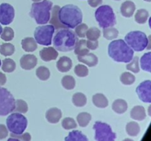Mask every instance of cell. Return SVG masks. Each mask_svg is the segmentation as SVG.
I'll use <instances>...</instances> for the list:
<instances>
[{
	"label": "cell",
	"instance_id": "cell-48",
	"mask_svg": "<svg viewBox=\"0 0 151 141\" xmlns=\"http://www.w3.org/2000/svg\"><path fill=\"white\" fill-rule=\"evenodd\" d=\"M6 82H7V78H6L5 74L2 72H0V87L5 85Z\"/></svg>",
	"mask_w": 151,
	"mask_h": 141
},
{
	"label": "cell",
	"instance_id": "cell-10",
	"mask_svg": "<svg viewBox=\"0 0 151 141\" xmlns=\"http://www.w3.org/2000/svg\"><path fill=\"white\" fill-rule=\"evenodd\" d=\"M15 101L11 93L6 88L0 87V116H6L13 112Z\"/></svg>",
	"mask_w": 151,
	"mask_h": 141
},
{
	"label": "cell",
	"instance_id": "cell-27",
	"mask_svg": "<svg viewBox=\"0 0 151 141\" xmlns=\"http://www.w3.org/2000/svg\"><path fill=\"white\" fill-rule=\"evenodd\" d=\"M125 130L127 134L129 136L136 137L139 134L140 132V126L138 123L134 121H131L128 123L125 126Z\"/></svg>",
	"mask_w": 151,
	"mask_h": 141
},
{
	"label": "cell",
	"instance_id": "cell-15",
	"mask_svg": "<svg viewBox=\"0 0 151 141\" xmlns=\"http://www.w3.org/2000/svg\"><path fill=\"white\" fill-rule=\"evenodd\" d=\"M62 117L61 110L57 107L49 109L46 113V119L50 123H57Z\"/></svg>",
	"mask_w": 151,
	"mask_h": 141
},
{
	"label": "cell",
	"instance_id": "cell-30",
	"mask_svg": "<svg viewBox=\"0 0 151 141\" xmlns=\"http://www.w3.org/2000/svg\"><path fill=\"white\" fill-rule=\"evenodd\" d=\"M149 17V13L145 9H140L137 10L135 14V21L139 24H143L147 21Z\"/></svg>",
	"mask_w": 151,
	"mask_h": 141
},
{
	"label": "cell",
	"instance_id": "cell-7",
	"mask_svg": "<svg viewBox=\"0 0 151 141\" xmlns=\"http://www.w3.org/2000/svg\"><path fill=\"white\" fill-rule=\"evenodd\" d=\"M27 119L22 113H12L6 119L7 128L11 133L21 135L27 127Z\"/></svg>",
	"mask_w": 151,
	"mask_h": 141
},
{
	"label": "cell",
	"instance_id": "cell-4",
	"mask_svg": "<svg viewBox=\"0 0 151 141\" xmlns=\"http://www.w3.org/2000/svg\"><path fill=\"white\" fill-rule=\"evenodd\" d=\"M52 2L49 0L35 2L32 4L29 16L35 19L38 24H45L48 23L50 19Z\"/></svg>",
	"mask_w": 151,
	"mask_h": 141
},
{
	"label": "cell",
	"instance_id": "cell-40",
	"mask_svg": "<svg viewBox=\"0 0 151 141\" xmlns=\"http://www.w3.org/2000/svg\"><path fill=\"white\" fill-rule=\"evenodd\" d=\"M0 36L4 41H10L14 38V31L11 27L6 26L2 29Z\"/></svg>",
	"mask_w": 151,
	"mask_h": 141
},
{
	"label": "cell",
	"instance_id": "cell-24",
	"mask_svg": "<svg viewBox=\"0 0 151 141\" xmlns=\"http://www.w3.org/2000/svg\"><path fill=\"white\" fill-rule=\"evenodd\" d=\"M66 141H88V137L84 135L81 131L74 130L69 134L66 137H65Z\"/></svg>",
	"mask_w": 151,
	"mask_h": 141
},
{
	"label": "cell",
	"instance_id": "cell-44",
	"mask_svg": "<svg viewBox=\"0 0 151 141\" xmlns=\"http://www.w3.org/2000/svg\"><path fill=\"white\" fill-rule=\"evenodd\" d=\"M88 29V26L86 24L81 23L75 27V34L77 36L80 37V38H85L86 33Z\"/></svg>",
	"mask_w": 151,
	"mask_h": 141
},
{
	"label": "cell",
	"instance_id": "cell-13",
	"mask_svg": "<svg viewBox=\"0 0 151 141\" xmlns=\"http://www.w3.org/2000/svg\"><path fill=\"white\" fill-rule=\"evenodd\" d=\"M37 57L33 54H24L20 59V66L24 70H32L37 65Z\"/></svg>",
	"mask_w": 151,
	"mask_h": 141
},
{
	"label": "cell",
	"instance_id": "cell-38",
	"mask_svg": "<svg viewBox=\"0 0 151 141\" xmlns=\"http://www.w3.org/2000/svg\"><path fill=\"white\" fill-rule=\"evenodd\" d=\"M100 30L97 27H91L88 29L86 33V36L90 41H97L100 37Z\"/></svg>",
	"mask_w": 151,
	"mask_h": 141
},
{
	"label": "cell",
	"instance_id": "cell-53",
	"mask_svg": "<svg viewBox=\"0 0 151 141\" xmlns=\"http://www.w3.org/2000/svg\"><path fill=\"white\" fill-rule=\"evenodd\" d=\"M0 66H1V60H0Z\"/></svg>",
	"mask_w": 151,
	"mask_h": 141
},
{
	"label": "cell",
	"instance_id": "cell-52",
	"mask_svg": "<svg viewBox=\"0 0 151 141\" xmlns=\"http://www.w3.org/2000/svg\"><path fill=\"white\" fill-rule=\"evenodd\" d=\"M144 1H148V2H150L151 0H144Z\"/></svg>",
	"mask_w": 151,
	"mask_h": 141
},
{
	"label": "cell",
	"instance_id": "cell-26",
	"mask_svg": "<svg viewBox=\"0 0 151 141\" xmlns=\"http://www.w3.org/2000/svg\"><path fill=\"white\" fill-rule=\"evenodd\" d=\"M74 50H75V54L78 56L85 55L89 52V49L87 48L86 41L83 39L78 41Z\"/></svg>",
	"mask_w": 151,
	"mask_h": 141
},
{
	"label": "cell",
	"instance_id": "cell-3",
	"mask_svg": "<svg viewBox=\"0 0 151 141\" xmlns=\"http://www.w3.org/2000/svg\"><path fill=\"white\" fill-rule=\"evenodd\" d=\"M58 19L66 28L74 29L82 23L83 13L78 6L66 4L59 10Z\"/></svg>",
	"mask_w": 151,
	"mask_h": 141
},
{
	"label": "cell",
	"instance_id": "cell-9",
	"mask_svg": "<svg viewBox=\"0 0 151 141\" xmlns=\"http://www.w3.org/2000/svg\"><path fill=\"white\" fill-rule=\"evenodd\" d=\"M55 27L52 24L43 25L35 28L34 32V39L37 43L42 46H50L52 43Z\"/></svg>",
	"mask_w": 151,
	"mask_h": 141
},
{
	"label": "cell",
	"instance_id": "cell-46",
	"mask_svg": "<svg viewBox=\"0 0 151 141\" xmlns=\"http://www.w3.org/2000/svg\"><path fill=\"white\" fill-rule=\"evenodd\" d=\"M86 46L87 48L89 50H95L98 48L99 43L97 41H90L88 40V41H86Z\"/></svg>",
	"mask_w": 151,
	"mask_h": 141
},
{
	"label": "cell",
	"instance_id": "cell-50",
	"mask_svg": "<svg viewBox=\"0 0 151 141\" xmlns=\"http://www.w3.org/2000/svg\"><path fill=\"white\" fill-rule=\"evenodd\" d=\"M2 27H1V24H0V35H1V32H2Z\"/></svg>",
	"mask_w": 151,
	"mask_h": 141
},
{
	"label": "cell",
	"instance_id": "cell-22",
	"mask_svg": "<svg viewBox=\"0 0 151 141\" xmlns=\"http://www.w3.org/2000/svg\"><path fill=\"white\" fill-rule=\"evenodd\" d=\"M112 110L117 114H123L128 110V103L121 98L115 100L112 104Z\"/></svg>",
	"mask_w": 151,
	"mask_h": 141
},
{
	"label": "cell",
	"instance_id": "cell-5",
	"mask_svg": "<svg viewBox=\"0 0 151 141\" xmlns=\"http://www.w3.org/2000/svg\"><path fill=\"white\" fill-rule=\"evenodd\" d=\"M95 19L101 28L112 27L116 24V19L113 9L109 5L100 6L95 11Z\"/></svg>",
	"mask_w": 151,
	"mask_h": 141
},
{
	"label": "cell",
	"instance_id": "cell-18",
	"mask_svg": "<svg viewBox=\"0 0 151 141\" xmlns=\"http://www.w3.org/2000/svg\"><path fill=\"white\" fill-rule=\"evenodd\" d=\"M78 61L87 65L88 67H94L98 63V58L92 53H89L83 56H78Z\"/></svg>",
	"mask_w": 151,
	"mask_h": 141
},
{
	"label": "cell",
	"instance_id": "cell-28",
	"mask_svg": "<svg viewBox=\"0 0 151 141\" xmlns=\"http://www.w3.org/2000/svg\"><path fill=\"white\" fill-rule=\"evenodd\" d=\"M61 85L66 90H73L75 88L76 82L75 78L71 75H66L61 79Z\"/></svg>",
	"mask_w": 151,
	"mask_h": 141
},
{
	"label": "cell",
	"instance_id": "cell-23",
	"mask_svg": "<svg viewBox=\"0 0 151 141\" xmlns=\"http://www.w3.org/2000/svg\"><path fill=\"white\" fill-rule=\"evenodd\" d=\"M92 102L98 108H106L109 105V101L103 93L94 94L92 96Z\"/></svg>",
	"mask_w": 151,
	"mask_h": 141
},
{
	"label": "cell",
	"instance_id": "cell-12",
	"mask_svg": "<svg viewBox=\"0 0 151 141\" xmlns=\"http://www.w3.org/2000/svg\"><path fill=\"white\" fill-rule=\"evenodd\" d=\"M137 95L142 101L151 103V81L145 80L140 83L136 89Z\"/></svg>",
	"mask_w": 151,
	"mask_h": 141
},
{
	"label": "cell",
	"instance_id": "cell-21",
	"mask_svg": "<svg viewBox=\"0 0 151 141\" xmlns=\"http://www.w3.org/2000/svg\"><path fill=\"white\" fill-rule=\"evenodd\" d=\"M22 47L27 52H32L37 49V43L33 38L27 37L24 38L21 42Z\"/></svg>",
	"mask_w": 151,
	"mask_h": 141
},
{
	"label": "cell",
	"instance_id": "cell-16",
	"mask_svg": "<svg viewBox=\"0 0 151 141\" xmlns=\"http://www.w3.org/2000/svg\"><path fill=\"white\" fill-rule=\"evenodd\" d=\"M136 10V5L132 1H125L120 7V13L125 18H131Z\"/></svg>",
	"mask_w": 151,
	"mask_h": 141
},
{
	"label": "cell",
	"instance_id": "cell-42",
	"mask_svg": "<svg viewBox=\"0 0 151 141\" xmlns=\"http://www.w3.org/2000/svg\"><path fill=\"white\" fill-rule=\"evenodd\" d=\"M75 73L79 77H86L88 75V69L84 65L78 64L75 67Z\"/></svg>",
	"mask_w": 151,
	"mask_h": 141
},
{
	"label": "cell",
	"instance_id": "cell-35",
	"mask_svg": "<svg viewBox=\"0 0 151 141\" xmlns=\"http://www.w3.org/2000/svg\"><path fill=\"white\" fill-rule=\"evenodd\" d=\"M119 79L123 85H131L135 82L136 77L134 74L129 73V72H124L121 74Z\"/></svg>",
	"mask_w": 151,
	"mask_h": 141
},
{
	"label": "cell",
	"instance_id": "cell-49",
	"mask_svg": "<svg viewBox=\"0 0 151 141\" xmlns=\"http://www.w3.org/2000/svg\"><path fill=\"white\" fill-rule=\"evenodd\" d=\"M150 38H151V37L150 35V36L148 37V42H147V47H146L147 49H150Z\"/></svg>",
	"mask_w": 151,
	"mask_h": 141
},
{
	"label": "cell",
	"instance_id": "cell-54",
	"mask_svg": "<svg viewBox=\"0 0 151 141\" xmlns=\"http://www.w3.org/2000/svg\"><path fill=\"white\" fill-rule=\"evenodd\" d=\"M115 1H119V0H115Z\"/></svg>",
	"mask_w": 151,
	"mask_h": 141
},
{
	"label": "cell",
	"instance_id": "cell-29",
	"mask_svg": "<svg viewBox=\"0 0 151 141\" xmlns=\"http://www.w3.org/2000/svg\"><path fill=\"white\" fill-rule=\"evenodd\" d=\"M91 120V115L88 113H81L77 116V121L81 127H86Z\"/></svg>",
	"mask_w": 151,
	"mask_h": 141
},
{
	"label": "cell",
	"instance_id": "cell-51",
	"mask_svg": "<svg viewBox=\"0 0 151 141\" xmlns=\"http://www.w3.org/2000/svg\"><path fill=\"white\" fill-rule=\"evenodd\" d=\"M32 1H34V2H38V1H41V0H32Z\"/></svg>",
	"mask_w": 151,
	"mask_h": 141
},
{
	"label": "cell",
	"instance_id": "cell-45",
	"mask_svg": "<svg viewBox=\"0 0 151 141\" xmlns=\"http://www.w3.org/2000/svg\"><path fill=\"white\" fill-rule=\"evenodd\" d=\"M8 135V129L5 125L0 124V140L6 138Z\"/></svg>",
	"mask_w": 151,
	"mask_h": 141
},
{
	"label": "cell",
	"instance_id": "cell-6",
	"mask_svg": "<svg viewBox=\"0 0 151 141\" xmlns=\"http://www.w3.org/2000/svg\"><path fill=\"white\" fill-rule=\"evenodd\" d=\"M125 41L134 51H142L147 47L148 38L142 31H131L125 35Z\"/></svg>",
	"mask_w": 151,
	"mask_h": 141
},
{
	"label": "cell",
	"instance_id": "cell-34",
	"mask_svg": "<svg viewBox=\"0 0 151 141\" xmlns=\"http://www.w3.org/2000/svg\"><path fill=\"white\" fill-rule=\"evenodd\" d=\"M16 68V63L12 59L6 58L2 61L1 69L6 73H12L15 70Z\"/></svg>",
	"mask_w": 151,
	"mask_h": 141
},
{
	"label": "cell",
	"instance_id": "cell-2",
	"mask_svg": "<svg viewBox=\"0 0 151 141\" xmlns=\"http://www.w3.org/2000/svg\"><path fill=\"white\" fill-rule=\"evenodd\" d=\"M78 37L73 31L68 28H63L58 30L53 39V46L57 51L69 52L75 49Z\"/></svg>",
	"mask_w": 151,
	"mask_h": 141
},
{
	"label": "cell",
	"instance_id": "cell-1",
	"mask_svg": "<svg viewBox=\"0 0 151 141\" xmlns=\"http://www.w3.org/2000/svg\"><path fill=\"white\" fill-rule=\"evenodd\" d=\"M109 56L116 63H128L134 57V51L122 39L115 40L109 43Z\"/></svg>",
	"mask_w": 151,
	"mask_h": 141
},
{
	"label": "cell",
	"instance_id": "cell-33",
	"mask_svg": "<svg viewBox=\"0 0 151 141\" xmlns=\"http://www.w3.org/2000/svg\"><path fill=\"white\" fill-rule=\"evenodd\" d=\"M15 52V46L10 43H4L0 46V54L3 56H11Z\"/></svg>",
	"mask_w": 151,
	"mask_h": 141
},
{
	"label": "cell",
	"instance_id": "cell-17",
	"mask_svg": "<svg viewBox=\"0 0 151 141\" xmlns=\"http://www.w3.org/2000/svg\"><path fill=\"white\" fill-rule=\"evenodd\" d=\"M58 70L61 73H66L71 70L72 67V61L69 57L63 56L61 57L57 62L56 64Z\"/></svg>",
	"mask_w": 151,
	"mask_h": 141
},
{
	"label": "cell",
	"instance_id": "cell-19",
	"mask_svg": "<svg viewBox=\"0 0 151 141\" xmlns=\"http://www.w3.org/2000/svg\"><path fill=\"white\" fill-rule=\"evenodd\" d=\"M60 6L55 5L53 7L52 10V14H50L51 18L50 19V23L55 27V29H63V28H66V26H63L58 19V12L60 10Z\"/></svg>",
	"mask_w": 151,
	"mask_h": 141
},
{
	"label": "cell",
	"instance_id": "cell-25",
	"mask_svg": "<svg viewBox=\"0 0 151 141\" xmlns=\"http://www.w3.org/2000/svg\"><path fill=\"white\" fill-rule=\"evenodd\" d=\"M72 103L77 107H82L87 103V98L83 93H76L72 95Z\"/></svg>",
	"mask_w": 151,
	"mask_h": 141
},
{
	"label": "cell",
	"instance_id": "cell-47",
	"mask_svg": "<svg viewBox=\"0 0 151 141\" xmlns=\"http://www.w3.org/2000/svg\"><path fill=\"white\" fill-rule=\"evenodd\" d=\"M103 0H88V3L91 7H96L102 4Z\"/></svg>",
	"mask_w": 151,
	"mask_h": 141
},
{
	"label": "cell",
	"instance_id": "cell-11",
	"mask_svg": "<svg viewBox=\"0 0 151 141\" xmlns=\"http://www.w3.org/2000/svg\"><path fill=\"white\" fill-rule=\"evenodd\" d=\"M15 17V10L13 6L8 3L0 4V24L8 25L13 22Z\"/></svg>",
	"mask_w": 151,
	"mask_h": 141
},
{
	"label": "cell",
	"instance_id": "cell-32",
	"mask_svg": "<svg viewBox=\"0 0 151 141\" xmlns=\"http://www.w3.org/2000/svg\"><path fill=\"white\" fill-rule=\"evenodd\" d=\"M150 59H151V53H145L140 59V65L141 68L145 71L150 72Z\"/></svg>",
	"mask_w": 151,
	"mask_h": 141
},
{
	"label": "cell",
	"instance_id": "cell-41",
	"mask_svg": "<svg viewBox=\"0 0 151 141\" xmlns=\"http://www.w3.org/2000/svg\"><path fill=\"white\" fill-rule=\"evenodd\" d=\"M61 125L62 127L64 129H66V130L76 129L77 126H78L75 120L73 118H65L62 120Z\"/></svg>",
	"mask_w": 151,
	"mask_h": 141
},
{
	"label": "cell",
	"instance_id": "cell-39",
	"mask_svg": "<svg viewBox=\"0 0 151 141\" xmlns=\"http://www.w3.org/2000/svg\"><path fill=\"white\" fill-rule=\"evenodd\" d=\"M139 60V57H137V56L133 57L132 60L126 65V68L128 70H131V71L134 72L135 73H139L140 71Z\"/></svg>",
	"mask_w": 151,
	"mask_h": 141
},
{
	"label": "cell",
	"instance_id": "cell-36",
	"mask_svg": "<svg viewBox=\"0 0 151 141\" xmlns=\"http://www.w3.org/2000/svg\"><path fill=\"white\" fill-rule=\"evenodd\" d=\"M119 35V31L113 27L104 28L103 29V37L107 40H114Z\"/></svg>",
	"mask_w": 151,
	"mask_h": 141
},
{
	"label": "cell",
	"instance_id": "cell-43",
	"mask_svg": "<svg viewBox=\"0 0 151 141\" xmlns=\"http://www.w3.org/2000/svg\"><path fill=\"white\" fill-rule=\"evenodd\" d=\"M10 140H23V141H30L31 135L30 134L26 132V133H22L21 135H15V134H10V138H9L8 141Z\"/></svg>",
	"mask_w": 151,
	"mask_h": 141
},
{
	"label": "cell",
	"instance_id": "cell-20",
	"mask_svg": "<svg viewBox=\"0 0 151 141\" xmlns=\"http://www.w3.org/2000/svg\"><path fill=\"white\" fill-rule=\"evenodd\" d=\"M130 115H131V118L134 119V120H139V121L144 120L147 117L145 109L144 107L140 105H137L133 107Z\"/></svg>",
	"mask_w": 151,
	"mask_h": 141
},
{
	"label": "cell",
	"instance_id": "cell-31",
	"mask_svg": "<svg viewBox=\"0 0 151 141\" xmlns=\"http://www.w3.org/2000/svg\"><path fill=\"white\" fill-rule=\"evenodd\" d=\"M36 76L41 81H47L50 77V71L45 66H40L35 71Z\"/></svg>",
	"mask_w": 151,
	"mask_h": 141
},
{
	"label": "cell",
	"instance_id": "cell-14",
	"mask_svg": "<svg viewBox=\"0 0 151 141\" xmlns=\"http://www.w3.org/2000/svg\"><path fill=\"white\" fill-rule=\"evenodd\" d=\"M58 56V52L54 47H45L40 51V57L43 61L50 62L55 60Z\"/></svg>",
	"mask_w": 151,
	"mask_h": 141
},
{
	"label": "cell",
	"instance_id": "cell-8",
	"mask_svg": "<svg viewBox=\"0 0 151 141\" xmlns=\"http://www.w3.org/2000/svg\"><path fill=\"white\" fill-rule=\"evenodd\" d=\"M95 132L94 139L97 141H114L116 140V135L112 131L110 125L102 121H96L93 126Z\"/></svg>",
	"mask_w": 151,
	"mask_h": 141
},
{
	"label": "cell",
	"instance_id": "cell-37",
	"mask_svg": "<svg viewBox=\"0 0 151 141\" xmlns=\"http://www.w3.org/2000/svg\"><path fill=\"white\" fill-rule=\"evenodd\" d=\"M13 111L19 113H27L28 111V105L25 101L18 99L15 101V108Z\"/></svg>",
	"mask_w": 151,
	"mask_h": 141
}]
</instances>
